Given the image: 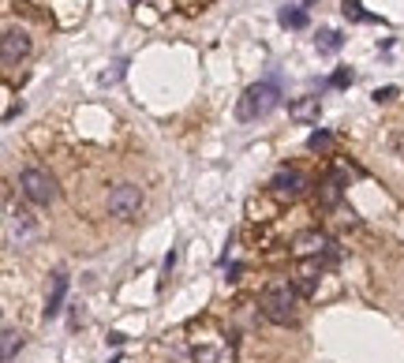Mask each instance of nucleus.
Masks as SVG:
<instances>
[{
    "mask_svg": "<svg viewBox=\"0 0 404 363\" xmlns=\"http://www.w3.org/2000/svg\"><path fill=\"white\" fill-rule=\"evenodd\" d=\"M277 101H281V86H277V79L251 83L247 90L240 94V101H236V120H240V124L262 120V116H269L277 109Z\"/></svg>",
    "mask_w": 404,
    "mask_h": 363,
    "instance_id": "obj_1",
    "label": "nucleus"
},
{
    "mask_svg": "<svg viewBox=\"0 0 404 363\" xmlns=\"http://www.w3.org/2000/svg\"><path fill=\"white\" fill-rule=\"evenodd\" d=\"M296 304H299V292L292 281H273V285H266V292H262V314L269 322H277V326L296 322Z\"/></svg>",
    "mask_w": 404,
    "mask_h": 363,
    "instance_id": "obj_2",
    "label": "nucleus"
},
{
    "mask_svg": "<svg viewBox=\"0 0 404 363\" xmlns=\"http://www.w3.org/2000/svg\"><path fill=\"white\" fill-rule=\"evenodd\" d=\"M19 191H23V199L34 202V206H49V202H57V180L45 169H38V165H27V169L19 172Z\"/></svg>",
    "mask_w": 404,
    "mask_h": 363,
    "instance_id": "obj_3",
    "label": "nucleus"
},
{
    "mask_svg": "<svg viewBox=\"0 0 404 363\" xmlns=\"http://www.w3.org/2000/svg\"><path fill=\"white\" fill-rule=\"evenodd\" d=\"M142 210V191L135 184H116L109 191V214L120 217V221H135Z\"/></svg>",
    "mask_w": 404,
    "mask_h": 363,
    "instance_id": "obj_4",
    "label": "nucleus"
},
{
    "mask_svg": "<svg viewBox=\"0 0 404 363\" xmlns=\"http://www.w3.org/2000/svg\"><path fill=\"white\" fill-rule=\"evenodd\" d=\"M38 236V221L27 214V210H19V214H8V247H27L30 240Z\"/></svg>",
    "mask_w": 404,
    "mask_h": 363,
    "instance_id": "obj_5",
    "label": "nucleus"
},
{
    "mask_svg": "<svg viewBox=\"0 0 404 363\" xmlns=\"http://www.w3.org/2000/svg\"><path fill=\"white\" fill-rule=\"evenodd\" d=\"M27 53H30V34L27 30H19V27H8L4 30V68H15L19 60H27Z\"/></svg>",
    "mask_w": 404,
    "mask_h": 363,
    "instance_id": "obj_6",
    "label": "nucleus"
},
{
    "mask_svg": "<svg viewBox=\"0 0 404 363\" xmlns=\"http://www.w3.org/2000/svg\"><path fill=\"white\" fill-rule=\"evenodd\" d=\"M269 187H273L277 199H299V195H304V187H307V180L299 176L296 169H281L273 180H269Z\"/></svg>",
    "mask_w": 404,
    "mask_h": 363,
    "instance_id": "obj_7",
    "label": "nucleus"
},
{
    "mask_svg": "<svg viewBox=\"0 0 404 363\" xmlns=\"http://www.w3.org/2000/svg\"><path fill=\"white\" fill-rule=\"evenodd\" d=\"M345 187H348V172H329L326 180H322V191H319V202L322 206H337L340 202V195H345Z\"/></svg>",
    "mask_w": 404,
    "mask_h": 363,
    "instance_id": "obj_8",
    "label": "nucleus"
},
{
    "mask_svg": "<svg viewBox=\"0 0 404 363\" xmlns=\"http://www.w3.org/2000/svg\"><path fill=\"white\" fill-rule=\"evenodd\" d=\"M319 98H314V94H307V98H299V101H292V105H288V116H292V120H296V124H314V120H319Z\"/></svg>",
    "mask_w": 404,
    "mask_h": 363,
    "instance_id": "obj_9",
    "label": "nucleus"
},
{
    "mask_svg": "<svg viewBox=\"0 0 404 363\" xmlns=\"http://www.w3.org/2000/svg\"><path fill=\"white\" fill-rule=\"evenodd\" d=\"M64 296H68V278L64 273H53V288H49V299H45V319H57L60 307H64Z\"/></svg>",
    "mask_w": 404,
    "mask_h": 363,
    "instance_id": "obj_10",
    "label": "nucleus"
},
{
    "mask_svg": "<svg viewBox=\"0 0 404 363\" xmlns=\"http://www.w3.org/2000/svg\"><path fill=\"white\" fill-rule=\"evenodd\" d=\"M314 45H319L322 57H334V53H340V45H345V34H340V30H322Z\"/></svg>",
    "mask_w": 404,
    "mask_h": 363,
    "instance_id": "obj_11",
    "label": "nucleus"
},
{
    "mask_svg": "<svg viewBox=\"0 0 404 363\" xmlns=\"http://www.w3.org/2000/svg\"><path fill=\"white\" fill-rule=\"evenodd\" d=\"M277 19H281V27H288V30H304L307 27V12L304 8H281V15H277Z\"/></svg>",
    "mask_w": 404,
    "mask_h": 363,
    "instance_id": "obj_12",
    "label": "nucleus"
},
{
    "mask_svg": "<svg viewBox=\"0 0 404 363\" xmlns=\"http://www.w3.org/2000/svg\"><path fill=\"white\" fill-rule=\"evenodd\" d=\"M340 12H345V19H352V23H378V15L363 12L360 0H345V4H340Z\"/></svg>",
    "mask_w": 404,
    "mask_h": 363,
    "instance_id": "obj_13",
    "label": "nucleus"
},
{
    "mask_svg": "<svg viewBox=\"0 0 404 363\" xmlns=\"http://www.w3.org/2000/svg\"><path fill=\"white\" fill-rule=\"evenodd\" d=\"M19 345H23V337L15 334L12 326H8V330H4V363H12V360H15V349H19Z\"/></svg>",
    "mask_w": 404,
    "mask_h": 363,
    "instance_id": "obj_14",
    "label": "nucleus"
},
{
    "mask_svg": "<svg viewBox=\"0 0 404 363\" xmlns=\"http://www.w3.org/2000/svg\"><path fill=\"white\" fill-rule=\"evenodd\" d=\"M355 83V72L352 68H337L334 75H329V86H337V90H345V86H352Z\"/></svg>",
    "mask_w": 404,
    "mask_h": 363,
    "instance_id": "obj_15",
    "label": "nucleus"
},
{
    "mask_svg": "<svg viewBox=\"0 0 404 363\" xmlns=\"http://www.w3.org/2000/svg\"><path fill=\"white\" fill-rule=\"evenodd\" d=\"M307 146H311V150H329V146H334V135H329V131H311Z\"/></svg>",
    "mask_w": 404,
    "mask_h": 363,
    "instance_id": "obj_16",
    "label": "nucleus"
},
{
    "mask_svg": "<svg viewBox=\"0 0 404 363\" xmlns=\"http://www.w3.org/2000/svg\"><path fill=\"white\" fill-rule=\"evenodd\" d=\"M124 68H128V64H124V60H120V64H113V72H105V75H101V83H105V86H113L116 79L124 75Z\"/></svg>",
    "mask_w": 404,
    "mask_h": 363,
    "instance_id": "obj_17",
    "label": "nucleus"
},
{
    "mask_svg": "<svg viewBox=\"0 0 404 363\" xmlns=\"http://www.w3.org/2000/svg\"><path fill=\"white\" fill-rule=\"evenodd\" d=\"M393 98H397V86H382V90H375L378 105H386V101H393Z\"/></svg>",
    "mask_w": 404,
    "mask_h": 363,
    "instance_id": "obj_18",
    "label": "nucleus"
},
{
    "mask_svg": "<svg viewBox=\"0 0 404 363\" xmlns=\"http://www.w3.org/2000/svg\"><path fill=\"white\" fill-rule=\"evenodd\" d=\"M390 146H393V154L404 161V131H393V135H390Z\"/></svg>",
    "mask_w": 404,
    "mask_h": 363,
    "instance_id": "obj_19",
    "label": "nucleus"
},
{
    "mask_svg": "<svg viewBox=\"0 0 404 363\" xmlns=\"http://www.w3.org/2000/svg\"><path fill=\"white\" fill-rule=\"evenodd\" d=\"M195 363H217V352L213 349H195Z\"/></svg>",
    "mask_w": 404,
    "mask_h": 363,
    "instance_id": "obj_20",
    "label": "nucleus"
},
{
    "mask_svg": "<svg viewBox=\"0 0 404 363\" xmlns=\"http://www.w3.org/2000/svg\"><path fill=\"white\" fill-rule=\"evenodd\" d=\"M304 4H314V0H304Z\"/></svg>",
    "mask_w": 404,
    "mask_h": 363,
    "instance_id": "obj_21",
    "label": "nucleus"
},
{
    "mask_svg": "<svg viewBox=\"0 0 404 363\" xmlns=\"http://www.w3.org/2000/svg\"><path fill=\"white\" fill-rule=\"evenodd\" d=\"M131 4H135V0H131Z\"/></svg>",
    "mask_w": 404,
    "mask_h": 363,
    "instance_id": "obj_22",
    "label": "nucleus"
}]
</instances>
